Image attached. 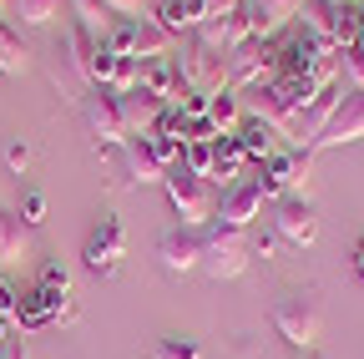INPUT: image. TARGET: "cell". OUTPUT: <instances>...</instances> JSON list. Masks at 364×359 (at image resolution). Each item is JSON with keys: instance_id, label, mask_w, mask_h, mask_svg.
<instances>
[{"instance_id": "6da1fadb", "label": "cell", "mask_w": 364, "mask_h": 359, "mask_svg": "<svg viewBox=\"0 0 364 359\" xmlns=\"http://www.w3.org/2000/svg\"><path fill=\"white\" fill-rule=\"evenodd\" d=\"M162 193H167V208H172V218L182 223V228H208V223L218 218V193H213V183L208 177H193L188 167H167V177H162Z\"/></svg>"}, {"instance_id": "7a4b0ae2", "label": "cell", "mask_w": 364, "mask_h": 359, "mask_svg": "<svg viewBox=\"0 0 364 359\" xmlns=\"http://www.w3.org/2000/svg\"><path fill=\"white\" fill-rule=\"evenodd\" d=\"M248 258H253V238L248 233L223 228L218 218L203 228V268H208V279H218V284L243 279L248 274Z\"/></svg>"}, {"instance_id": "3957f363", "label": "cell", "mask_w": 364, "mask_h": 359, "mask_svg": "<svg viewBox=\"0 0 364 359\" xmlns=\"http://www.w3.org/2000/svg\"><path fill=\"white\" fill-rule=\"evenodd\" d=\"M102 46H107L112 56L157 61V56H172V36H167L157 21H147V16H132V21H117V26H107Z\"/></svg>"}, {"instance_id": "277c9868", "label": "cell", "mask_w": 364, "mask_h": 359, "mask_svg": "<svg viewBox=\"0 0 364 359\" xmlns=\"http://www.w3.org/2000/svg\"><path fill=\"white\" fill-rule=\"evenodd\" d=\"M273 329H279V339L284 344H294V349H314L318 344V329H324V314H318V299L314 294H304V289H294V294H284L279 304H273Z\"/></svg>"}, {"instance_id": "5b68a950", "label": "cell", "mask_w": 364, "mask_h": 359, "mask_svg": "<svg viewBox=\"0 0 364 359\" xmlns=\"http://www.w3.org/2000/svg\"><path fill=\"white\" fill-rule=\"evenodd\" d=\"M81 117H86V132H91V142H97L102 152L122 147L132 132H127V117H122V102L112 86H91L86 102H81Z\"/></svg>"}, {"instance_id": "8992f818", "label": "cell", "mask_w": 364, "mask_h": 359, "mask_svg": "<svg viewBox=\"0 0 364 359\" xmlns=\"http://www.w3.org/2000/svg\"><path fill=\"white\" fill-rule=\"evenodd\" d=\"M81 258H86V268H91V274L112 279L117 268H122V258H127V228H122V218L102 213L97 223H91V233H86V248H81Z\"/></svg>"}, {"instance_id": "52a82bcc", "label": "cell", "mask_w": 364, "mask_h": 359, "mask_svg": "<svg viewBox=\"0 0 364 359\" xmlns=\"http://www.w3.org/2000/svg\"><path fill=\"white\" fill-rule=\"evenodd\" d=\"M273 238L289 243V248H314L318 238V213L304 193H289V198H273Z\"/></svg>"}, {"instance_id": "ba28073f", "label": "cell", "mask_w": 364, "mask_h": 359, "mask_svg": "<svg viewBox=\"0 0 364 359\" xmlns=\"http://www.w3.org/2000/svg\"><path fill=\"white\" fill-rule=\"evenodd\" d=\"M258 183H263V198H289V193H304L309 188V147H294V152H279L273 147L268 162H258Z\"/></svg>"}, {"instance_id": "9c48e42d", "label": "cell", "mask_w": 364, "mask_h": 359, "mask_svg": "<svg viewBox=\"0 0 364 359\" xmlns=\"http://www.w3.org/2000/svg\"><path fill=\"white\" fill-rule=\"evenodd\" d=\"M273 41H243V46L228 56V92H248V86H263L268 76H279V61H273Z\"/></svg>"}, {"instance_id": "30bf717a", "label": "cell", "mask_w": 364, "mask_h": 359, "mask_svg": "<svg viewBox=\"0 0 364 359\" xmlns=\"http://www.w3.org/2000/svg\"><path fill=\"white\" fill-rule=\"evenodd\" d=\"M177 71H182V86H188V92H223V86H228V66H223V56H213L208 46H198V36L188 41V46H182Z\"/></svg>"}, {"instance_id": "8fae6325", "label": "cell", "mask_w": 364, "mask_h": 359, "mask_svg": "<svg viewBox=\"0 0 364 359\" xmlns=\"http://www.w3.org/2000/svg\"><path fill=\"white\" fill-rule=\"evenodd\" d=\"M117 167H122V183H127V188L162 183V177H167V162L157 157L152 137H127V142L117 147Z\"/></svg>"}, {"instance_id": "7c38bea8", "label": "cell", "mask_w": 364, "mask_h": 359, "mask_svg": "<svg viewBox=\"0 0 364 359\" xmlns=\"http://www.w3.org/2000/svg\"><path fill=\"white\" fill-rule=\"evenodd\" d=\"M349 142H364V92H344V102L334 107L329 127L318 132L314 152H329V147H349Z\"/></svg>"}, {"instance_id": "4fadbf2b", "label": "cell", "mask_w": 364, "mask_h": 359, "mask_svg": "<svg viewBox=\"0 0 364 359\" xmlns=\"http://www.w3.org/2000/svg\"><path fill=\"white\" fill-rule=\"evenodd\" d=\"M258 213H263V183H258V177L233 183V188L223 193V203H218V223H223V228H238V233L253 228Z\"/></svg>"}, {"instance_id": "5bb4252c", "label": "cell", "mask_w": 364, "mask_h": 359, "mask_svg": "<svg viewBox=\"0 0 364 359\" xmlns=\"http://www.w3.org/2000/svg\"><path fill=\"white\" fill-rule=\"evenodd\" d=\"M157 263L167 274H193V268H203V233L172 223V228L157 238Z\"/></svg>"}, {"instance_id": "9a60e30c", "label": "cell", "mask_w": 364, "mask_h": 359, "mask_svg": "<svg viewBox=\"0 0 364 359\" xmlns=\"http://www.w3.org/2000/svg\"><path fill=\"white\" fill-rule=\"evenodd\" d=\"M339 102H344V86H339V81L318 86V92H314V102H304V112L294 117V137H299V147H309V152H314L318 132L329 127V117H334V107H339Z\"/></svg>"}, {"instance_id": "2e32d148", "label": "cell", "mask_w": 364, "mask_h": 359, "mask_svg": "<svg viewBox=\"0 0 364 359\" xmlns=\"http://www.w3.org/2000/svg\"><path fill=\"white\" fill-rule=\"evenodd\" d=\"M309 0H248V21H253V41H273L279 31H289L304 16Z\"/></svg>"}, {"instance_id": "e0dca14e", "label": "cell", "mask_w": 364, "mask_h": 359, "mask_svg": "<svg viewBox=\"0 0 364 359\" xmlns=\"http://www.w3.org/2000/svg\"><path fill=\"white\" fill-rule=\"evenodd\" d=\"M142 86L147 97H157L162 107H182V71H177V56H157V61H142Z\"/></svg>"}, {"instance_id": "ac0fdd59", "label": "cell", "mask_w": 364, "mask_h": 359, "mask_svg": "<svg viewBox=\"0 0 364 359\" xmlns=\"http://www.w3.org/2000/svg\"><path fill=\"white\" fill-rule=\"evenodd\" d=\"M152 21H157L167 36H193V31L208 21V6H203V0H162Z\"/></svg>"}, {"instance_id": "d6986e66", "label": "cell", "mask_w": 364, "mask_h": 359, "mask_svg": "<svg viewBox=\"0 0 364 359\" xmlns=\"http://www.w3.org/2000/svg\"><path fill=\"white\" fill-rule=\"evenodd\" d=\"M117 102H122V117H127V132H132V137H147V132L162 122V102L147 97L142 86H136V92H127V97H117Z\"/></svg>"}, {"instance_id": "ffe728a7", "label": "cell", "mask_w": 364, "mask_h": 359, "mask_svg": "<svg viewBox=\"0 0 364 359\" xmlns=\"http://www.w3.org/2000/svg\"><path fill=\"white\" fill-rule=\"evenodd\" d=\"M233 137H238V147H243V157H248L253 167L273 157V127H268L263 117H243V122H238V132H233Z\"/></svg>"}, {"instance_id": "44dd1931", "label": "cell", "mask_w": 364, "mask_h": 359, "mask_svg": "<svg viewBox=\"0 0 364 359\" xmlns=\"http://www.w3.org/2000/svg\"><path fill=\"white\" fill-rule=\"evenodd\" d=\"M66 299H71V294H66ZM56 309H61V299H51L46 289H31V294L21 299V314H16L21 334H31V329H46V324H56Z\"/></svg>"}, {"instance_id": "7402d4cb", "label": "cell", "mask_w": 364, "mask_h": 359, "mask_svg": "<svg viewBox=\"0 0 364 359\" xmlns=\"http://www.w3.org/2000/svg\"><path fill=\"white\" fill-rule=\"evenodd\" d=\"M253 162L243 157V147H238V137H218V162H213V183H223V193L233 188V183H243V172H248Z\"/></svg>"}, {"instance_id": "603a6c76", "label": "cell", "mask_w": 364, "mask_h": 359, "mask_svg": "<svg viewBox=\"0 0 364 359\" xmlns=\"http://www.w3.org/2000/svg\"><path fill=\"white\" fill-rule=\"evenodd\" d=\"M21 258H26V223L21 213L0 208V268H16Z\"/></svg>"}, {"instance_id": "cb8c5ba5", "label": "cell", "mask_w": 364, "mask_h": 359, "mask_svg": "<svg viewBox=\"0 0 364 359\" xmlns=\"http://www.w3.org/2000/svg\"><path fill=\"white\" fill-rule=\"evenodd\" d=\"M208 117H213V127L223 132V137H233L238 122H243V112H238V92H228V86H223V92H213V97H208Z\"/></svg>"}, {"instance_id": "d4e9b609", "label": "cell", "mask_w": 364, "mask_h": 359, "mask_svg": "<svg viewBox=\"0 0 364 359\" xmlns=\"http://www.w3.org/2000/svg\"><path fill=\"white\" fill-rule=\"evenodd\" d=\"M31 66V51H26V41L6 26V21H0V71H6V76H21Z\"/></svg>"}, {"instance_id": "484cf974", "label": "cell", "mask_w": 364, "mask_h": 359, "mask_svg": "<svg viewBox=\"0 0 364 359\" xmlns=\"http://www.w3.org/2000/svg\"><path fill=\"white\" fill-rule=\"evenodd\" d=\"M97 51H102V36H91L86 26H71V66L91 81V66H97Z\"/></svg>"}, {"instance_id": "4316f807", "label": "cell", "mask_w": 364, "mask_h": 359, "mask_svg": "<svg viewBox=\"0 0 364 359\" xmlns=\"http://www.w3.org/2000/svg\"><path fill=\"white\" fill-rule=\"evenodd\" d=\"M152 359H203V344L193 334H162L152 344Z\"/></svg>"}, {"instance_id": "83f0119b", "label": "cell", "mask_w": 364, "mask_h": 359, "mask_svg": "<svg viewBox=\"0 0 364 359\" xmlns=\"http://www.w3.org/2000/svg\"><path fill=\"white\" fill-rule=\"evenodd\" d=\"M66 6H71V16H76V26H86L91 36H107V26H112L107 16H112V11L102 6V0H66Z\"/></svg>"}, {"instance_id": "f1b7e54d", "label": "cell", "mask_w": 364, "mask_h": 359, "mask_svg": "<svg viewBox=\"0 0 364 359\" xmlns=\"http://www.w3.org/2000/svg\"><path fill=\"white\" fill-rule=\"evenodd\" d=\"M213 162H218V142H188L182 147V167H188L193 177H208L213 183Z\"/></svg>"}, {"instance_id": "f546056e", "label": "cell", "mask_w": 364, "mask_h": 359, "mask_svg": "<svg viewBox=\"0 0 364 359\" xmlns=\"http://www.w3.org/2000/svg\"><path fill=\"white\" fill-rule=\"evenodd\" d=\"M11 6H16V16L26 26H51L56 11H61V0H11Z\"/></svg>"}, {"instance_id": "4dcf8cb0", "label": "cell", "mask_w": 364, "mask_h": 359, "mask_svg": "<svg viewBox=\"0 0 364 359\" xmlns=\"http://www.w3.org/2000/svg\"><path fill=\"white\" fill-rule=\"evenodd\" d=\"M36 289H46L51 299H66V294H71V268H66V263H46Z\"/></svg>"}, {"instance_id": "1f68e13d", "label": "cell", "mask_w": 364, "mask_h": 359, "mask_svg": "<svg viewBox=\"0 0 364 359\" xmlns=\"http://www.w3.org/2000/svg\"><path fill=\"white\" fill-rule=\"evenodd\" d=\"M21 223H26V228H41V223H46V193H36V188H26L21 193Z\"/></svg>"}, {"instance_id": "d6a6232c", "label": "cell", "mask_w": 364, "mask_h": 359, "mask_svg": "<svg viewBox=\"0 0 364 359\" xmlns=\"http://www.w3.org/2000/svg\"><path fill=\"white\" fill-rule=\"evenodd\" d=\"M339 71L349 76V92H364V46L339 51Z\"/></svg>"}, {"instance_id": "836d02e7", "label": "cell", "mask_w": 364, "mask_h": 359, "mask_svg": "<svg viewBox=\"0 0 364 359\" xmlns=\"http://www.w3.org/2000/svg\"><path fill=\"white\" fill-rule=\"evenodd\" d=\"M6 167L21 177V172L31 167V147H26V142H6Z\"/></svg>"}, {"instance_id": "e575fe53", "label": "cell", "mask_w": 364, "mask_h": 359, "mask_svg": "<svg viewBox=\"0 0 364 359\" xmlns=\"http://www.w3.org/2000/svg\"><path fill=\"white\" fill-rule=\"evenodd\" d=\"M203 6H208V21H223V16H238L248 0H203Z\"/></svg>"}, {"instance_id": "d590c367", "label": "cell", "mask_w": 364, "mask_h": 359, "mask_svg": "<svg viewBox=\"0 0 364 359\" xmlns=\"http://www.w3.org/2000/svg\"><path fill=\"white\" fill-rule=\"evenodd\" d=\"M16 314H21L16 289H11V284H0V319H6V324H16Z\"/></svg>"}, {"instance_id": "8d00e7d4", "label": "cell", "mask_w": 364, "mask_h": 359, "mask_svg": "<svg viewBox=\"0 0 364 359\" xmlns=\"http://www.w3.org/2000/svg\"><path fill=\"white\" fill-rule=\"evenodd\" d=\"M102 6H107L112 16H127V21H132L136 11H142V6H147V0H102Z\"/></svg>"}, {"instance_id": "74e56055", "label": "cell", "mask_w": 364, "mask_h": 359, "mask_svg": "<svg viewBox=\"0 0 364 359\" xmlns=\"http://www.w3.org/2000/svg\"><path fill=\"white\" fill-rule=\"evenodd\" d=\"M0 359H31L26 339H11V344H0Z\"/></svg>"}, {"instance_id": "f35d334b", "label": "cell", "mask_w": 364, "mask_h": 359, "mask_svg": "<svg viewBox=\"0 0 364 359\" xmlns=\"http://www.w3.org/2000/svg\"><path fill=\"white\" fill-rule=\"evenodd\" d=\"M273 248H279V238H273V233H258V238H253V253H258V258H273Z\"/></svg>"}, {"instance_id": "ab89813d", "label": "cell", "mask_w": 364, "mask_h": 359, "mask_svg": "<svg viewBox=\"0 0 364 359\" xmlns=\"http://www.w3.org/2000/svg\"><path fill=\"white\" fill-rule=\"evenodd\" d=\"M354 274H359V284H364V238L354 243Z\"/></svg>"}, {"instance_id": "60d3db41", "label": "cell", "mask_w": 364, "mask_h": 359, "mask_svg": "<svg viewBox=\"0 0 364 359\" xmlns=\"http://www.w3.org/2000/svg\"><path fill=\"white\" fill-rule=\"evenodd\" d=\"M324 6H359V0H324Z\"/></svg>"}, {"instance_id": "b9f144b4", "label": "cell", "mask_w": 364, "mask_h": 359, "mask_svg": "<svg viewBox=\"0 0 364 359\" xmlns=\"http://www.w3.org/2000/svg\"><path fill=\"white\" fill-rule=\"evenodd\" d=\"M6 11H11V0H0V16H6Z\"/></svg>"}, {"instance_id": "7bdbcfd3", "label": "cell", "mask_w": 364, "mask_h": 359, "mask_svg": "<svg viewBox=\"0 0 364 359\" xmlns=\"http://www.w3.org/2000/svg\"><path fill=\"white\" fill-rule=\"evenodd\" d=\"M0 334H6V319H0Z\"/></svg>"}, {"instance_id": "ee69618b", "label": "cell", "mask_w": 364, "mask_h": 359, "mask_svg": "<svg viewBox=\"0 0 364 359\" xmlns=\"http://www.w3.org/2000/svg\"><path fill=\"white\" fill-rule=\"evenodd\" d=\"M304 359H318V354H304Z\"/></svg>"}]
</instances>
